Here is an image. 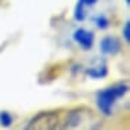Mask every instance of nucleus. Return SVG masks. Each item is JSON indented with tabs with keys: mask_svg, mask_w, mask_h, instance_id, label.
I'll list each match as a JSON object with an SVG mask.
<instances>
[{
	"mask_svg": "<svg viewBox=\"0 0 130 130\" xmlns=\"http://www.w3.org/2000/svg\"><path fill=\"white\" fill-rule=\"evenodd\" d=\"M73 38L79 45L83 46V49H91L92 47V42H93V35L92 32H89L84 28H79L75 31Z\"/></svg>",
	"mask_w": 130,
	"mask_h": 130,
	"instance_id": "7ed1b4c3",
	"label": "nucleus"
},
{
	"mask_svg": "<svg viewBox=\"0 0 130 130\" xmlns=\"http://www.w3.org/2000/svg\"><path fill=\"white\" fill-rule=\"evenodd\" d=\"M126 92H127V85L126 84H118L99 92V95H98V107L100 108V111L103 114L108 115V114H111V108L114 103H115V100L118 98L123 96Z\"/></svg>",
	"mask_w": 130,
	"mask_h": 130,
	"instance_id": "f257e3e1",
	"label": "nucleus"
},
{
	"mask_svg": "<svg viewBox=\"0 0 130 130\" xmlns=\"http://www.w3.org/2000/svg\"><path fill=\"white\" fill-rule=\"evenodd\" d=\"M87 73L91 77H95V79H99V77H103L107 75V71H106L104 67H99V68H92V69H88Z\"/></svg>",
	"mask_w": 130,
	"mask_h": 130,
	"instance_id": "39448f33",
	"label": "nucleus"
},
{
	"mask_svg": "<svg viewBox=\"0 0 130 130\" xmlns=\"http://www.w3.org/2000/svg\"><path fill=\"white\" fill-rule=\"evenodd\" d=\"M12 122V117L11 114H8L7 111H3L0 112V123H2L3 126H10Z\"/></svg>",
	"mask_w": 130,
	"mask_h": 130,
	"instance_id": "0eeeda50",
	"label": "nucleus"
},
{
	"mask_svg": "<svg viewBox=\"0 0 130 130\" xmlns=\"http://www.w3.org/2000/svg\"><path fill=\"white\" fill-rule=\"evenodd\" d=\"M81 2H83V4L85 7H87V6H92V4H95L98 0H81Z\"/></svg>",
	"mask_w": 130,
	"mask_h": 130,
	"instance_id": "9d476101",
	"label": "nucleus"
},
{
	"mask_svg": "<svg viewBox=\"0 0 130 130\" xmlns=\"http://www.w3.org/2000/svg\"><path fill=\"white\" fill-rule=\"evenodd\" d=\"M96 23H98V27L100 28H106L108 24V20L104 18V16H99V18H96Z\"/></svg>",
	"mask_w": 130,
	"mask_h": 130,
	"instance_id": "6e6552de",
	"label": "nucleus"
},
{
	"mask_svg": "<svg viewBox=\"0 0 130 130\" xmlns=\"http://www.w3.org/2000/svg\"><path fill=\"white\" fill-rule=\"evenodd\" d=\"M84 4H83V2L81 0H79L77 2V6H76V10H75V18H76V20H83L84 19Z\"/></svg>",
	"mask_w": 130,
	"mask_h": 130,
	"instance_id": "423d86ee",
	"label": "nucleus"
},
{
	"mask_svg": "<svg viewBox=\"0 0 130 130\" xmlns=\"http://www.w3.org/2000/svg\"><path fill=\"white\" fill-rule=\"evenodd\" d=\"M100 49L106 54H115V53L119 52L121 43L115 37H106L100 42Z\"/></svg>",
	"mask_w": 130,
	"mask_h": 130,
	"instance_id": "20e7f679",
	"label": "nucleus"
},
{
	"mask_svg": "<svg viewBox=\"0 0 130 130\" xmlns=\"http://www.w3.org/2000/svg\"><path fill=\"white\" fill-rule=\"evenodd\" d=\"M123 37L126 39V42H130V22H126L123 27Z\"/></svg>",
	"mask_w": 130,
	"mask_h": 130,
	"instance_id": "1a4fd4ad",
	"label": "nucleus"
},
{
	"mask_svg": "<svg viewBox=\"0 0 130 130\" xmlns=\"http://www.w3.org/2000/svg\"><path fill=\"white\" fill-rule=\"evenodd\" d=\"M58 115L56 112H41L35 115L26 126L27 130H52L57 127Z\"/></svg>",
	"mask_w": 130,
	"mask_h": 130,
	"instance_id": "f03ea898",
	"label": "nucleus"
},
{
	"mask_svg": "<svg viewBox=\"0 0 130 130\" xmlns=\"http://www.w3.org/2000/svg\"><path fill=\"white\" fill-rule=\"evenodd\" d=\"M126 3H127V4H130V0H126Z\"/></svg>",
	"mask_w": 130,
	"mask_h": 130,
	"instance_id": "9b49d317",
	"label": "nucleus"
}]
</instances>
